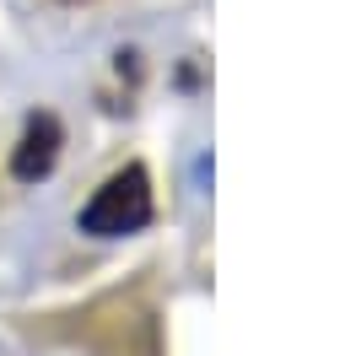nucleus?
Returning a JSON list of instances; mask_svg holds the SVG:
<instances>
[{
	"mask_svg": "<svg viewBox=\"0 0 345 356\" xmlns=\"http://www.w3.org/2000/svg\"><path fill=\"white\" fill-rule=\"evenodd\" d=\"M151 222V178L146 168H119L103 189L81 205V232L92 238H125Z\"/></svg>",
	"mask_w": 345,
	"mask_h": 356,
	"instance_id": "obj_1",
	"label": "nucleus"
},
{
	"mask_svg": "<svg viewBox=\"0 0 345 356\" xmlns=\"http://www.w3.org/2000/svg\"><path fill=\"white\" fill-rule=\"evenodd\" d=\"M54 156H60V124L43 113V119L27 124L17 156H11V173H17V178H43L49 168H54Z\"/></svg>",
	"mask_w": 345,
	"mask_h": 356,
	"instance_id": "obj_2",
	"label": "nucleus"
}]
</instances>
